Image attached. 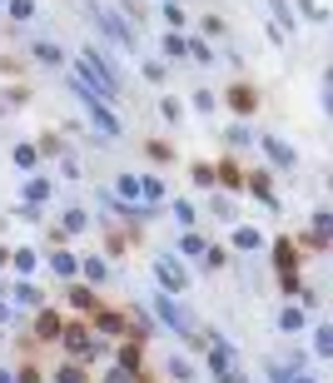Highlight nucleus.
<instances>
[{"label":"nucleus","instance_id":"nucleus-25","mask_svg":"<svg viewBox=\"0 0 333 383\" xmlns=\"http://www.w3.org/2000/svg\"><path fill=\"white\" fill-rule=\"evenodd\" d=\"M55 383H85V368L80 363H65L60 373H55Z\"/></svg>","mask_w":333,"mask_h":383},{"label":"nucleus","instance_id":"nucleus-44","mask_svg":"<svg viewBox=\"0 0 333 383\" xmlns=\"http://www.w3.org/2000/svg\"><path fill=\"white\" fill-rule=\"evenodd\" d=\"M0 115H6V100H0Z\"/></svg>","mask_w":333,"mask_h":383},{"label":"nucleus","instance_id":"nucleus-16","mask_svg":"<svg viewBox=\"0 0 333 383\" xmlns=\"http://www.w3.org/2000/svg\"><path fill=\"white\" fill-rule=\"evenodd\" d=\"M50 269L60 274V279H75L80 274V264H75V254H50Z\"/></svg>","mask_w":333,"mask_h":383},{"label":"nucleus","instance_id":"nucleus-36","mask_svg":"<svg viewBox=\"0 0 333 383\" xmlns=\"http://www.w3.org/2000/svg\"><path fill=\"white\" fill-rule=\"evenodd\" d=\"M269 378H273V383H294V378H299V373H289V368H284V363H269Z\"/></svg>","mask_w":333,"mask_h":383},{"label":"nucleus","instance_id":"nucleus-2","mask_svg":"<svg viewBox=\"0 0 333 383\" xmlns=\"http://www.w3.org/2000/svg\"><path fill=\"white\" fill-rule=\"evenodd\" d=\"M90 11H95V6H90ZM95 20H100V30H104L109 40H115L120 50H130V55H135V30H130V25L115 15V11H95Z\"/></svg>","mask_w":333,"mask_h":383},{"label":"nucleus","instance_id":"nucleus-39","mask_svg":"<svg viewBox=\"0 0 333 383\" xmlns=\"http://www.w3.org/2000/svg\"><path fill=\"white\" fill-rule=\"evenodd\" d=\"M60 149H65V145H60V140H55V135H45V140H40V149H35V154H60Z\"/></svg>","mask_w":333,"mask_h":383},{"label":"nucleus","instance_id":"nucleus-3","mask_svg":"<svg viewBox=\"0 0 333 383\" xmlns=\"http://www.w3.org/2000/svg\"><path fill=\"white\" fill-rule=\"evenodd\" d=\"M259 145H264V154H269L273 164H279V170H294V164H299V154H294V145H284L279 135H259Z\"/></svg>","mask_w":333,"mask_h":383},{"label":"nucleus","instance_id":"nucleus-37","mask_svg":"<svg viewBox=\"0 0 333 383\" xmlns=\"http://www.w3.org/2000/svg\"><path fill=\"white\" fill-rule=\"evenodd\" d=\"M15 269H20V274L35 269V249H15Z\"/></svg>","mask_w":333,"mask_h":383},{"label":"nucleus","instance_id":"nucleus-20","mask_svg":"<svg viewBox=\"0 0 333 383\" xmlns=\"http://www.w3.org/2000/svg\"><path fill=\"white\" fill-rule=\"evenodd\" d=\"M11 299H15V304H40V289H35V284H25V279H20V284H15V289H11Z\"/></svg>","mask_w":333,"mask_h":383},{"label":"nucleus","instance_id":"nucleus-38","mask_svg":"<svg viewBox=\"0 0 333 383\" xmlns=\"http://www.w3.org/2000/svg\"><path fill=\"white\" fill-rule=\"evenodd\" d=\"M164 20H170V30H179L184 25V11L179 6H164Z\"/></svg>","mask_w":333,"mask_h":383},{"label":"nucleus","instance_id":"nucleus-33","mask_svg":"<svg viewBox=\"0 0 333 383\" xmlns=\"http://www.w3.org/2000/svg\"><path fill=\"white\" fill-rule=\"evenodd\" d=\"M115 189H120L125 199H135V194H140V175H120V184H115Z\"/></svg>","mask_w":333,"mask_h":383},{"label":"nucleus","instance_id":"nucleus-18","mask_svg":"<svg viewBox=\"0 0 333 383\" xmlns=\"http://www.w3.org/2000/svg\"><path fill=\"white\" fill-rule=\"evenodd\" d=\"M164 373H170L175 383H194V368H189V358H170V363H164Z\"/></svg>","mask_w":333,"mask_h":383},{"label":"nucleus","instance_id":"nucleus-19","mask_svg":"<svg viewBox=\"0 0 333 383\" xmlns=\"http://www.w3.org/2000/svg\"><path fill=\"white\" fill-rule=\"evenodd\" d=\"M50 199V180H25V204H40Z\"/></svg>","mask_w":333,"mask_h":383},{"label":"nucleus","instance_id":"nucleus-4","mask_svg":"<svg viewBox=\"0 0 333 383\" xmlns=\"http://www.w3.org/2000/svg\"><path fill=\"white\" fill-rule=\"evenodd\" d=\"M60 339H65V349H70L75 358H90V354L100 349V344L90 339V328H65V334H60Z\"/></svg>","mask_w":333,"mask_h":383},{"label":"nucleus","instance_id":"nucleus-5","mask_svg":"<svg viewBox=\"0 0 333 383\" xmlns=\"http://www.w3.org/2000/svg\"><path fill=\"white\" fill-rule=\"evenodd\" d=\"M273 259H279V274H294L299 269V244L294 239H279V244H273Z\"/></svg>","mask_w":333,"mask_h":383},{"label":"nucleus","instance_id":"nucleus-8","mask_svg":"<svg viewBox=\"0 0 333 383\" xmlns=\"http://www.w3.org/2000/svg\"><path fill=\"white\" fill-rule=\"evenodd\" d=\"M328 229H333V214L328 209H313V249L328 244Z\"/></svg>","mask_w":333,"mask_h":383},{"label":"nucleus","instance_id":"nucleus-43","mask_svg":"<svg viewBox=\"0 0 333 383\" xmlns=\"http://www.w3.org/2000/svg\"><path fill=\"white\" fill-rule=\"evenodd\" d=\"M0 383H15V378H11V368H0Z\"/></svg>","mask_w":333,"mask_h":383},{"label":"nucleus","instance_id":"nucleus-23","mask_svg":"<svg viewBox=\"0 0 333 383\" xmlns=\"http://www.w3.org/2000/svg\"><path fill=\"white\" fill-rule=\"evenodd\" d=\"M15 20H35V0H6Z\"/></svg>","mask_w":333,"mask_h":383},{"label":"nucleus","instance_id":"nucleus-12","mask_svg":"<svg viewBox=\"0 0 333 383\" xmlns=\"http://www.w3.org/2000/svg\"><path fill=\"white\" fill-rule=\"evenodd\" d=\"M184 55L194 65H214V50H209V40H184Z\"/></svg>","mask_w":333,"mask_h":383},{"label":"nucleus","instance_id":"nucleus-42","mask_svg":"<svg viewBox=\"0 0 333 383\" xmlns=\"http://www.w3.org/2000/svg\"><path fill=\"white\" fill-rule=\"evenodd\" d=\"M11 318H15V309H11L6 299H0V323H11Z\"/></svg>","mask_w":333,"mask_h":383},{"label":"nucleus","instance_id":"nucleus-17","mask_svg":"<svg viewBox=\"0 0 333 383\" xmlns=\"http://www.w3.org/2000/svg\"><path fill=\"white\" fill-rule=\"evenodd\" d=\"M313 354H318V358H328V354H333V328H328V323H318V328H313Z\"/></svg>","mask_w":333,"mask_h":383},{"label":"nucleus","instance_id":"nucleus-24","mask_svg":"<svg viewBox=\"0 0 333 383\" xmlns=\"http://www.w3.org/2000/svg\"><path fill=\"white\" fill-rule=\"evenodd\" d=\"M90 224V219H85V209H65V234H80Z\"/></svg>","mask_w":333,"mask_h":383},{"label":"nucleus","instance_id":"nucleus-29","mask_svg":"<svg viewBox=\"0 0 333 383\" xmlns=\"http://www.w3.org/2000/svg\"><path fill=\"white\" fill-rule=\"evenodd\" d=\"M209 214H214V219H234V204L219 194V199H209Z\"/></svg>","mask_w":333,"mask_h":383},{"label":"nucleus","instance_id":"nucleus-15","mask_svg":"<svg viewBox=\"0 0 333 383\" xmlns=\"http://www.w3.org/2000/svg\"><path fill=\"white\" fill-rule=\"evenodd\" d=\"M60 334H65V323H60V314H50V309H45V314H40V339L50 344V339H60Z\"/></svg>","mask_w":333,"mask_h":383},{"label":"nucleus","instance_id":"nucleus-35","mask_svg":"<svg viewBox=\"0 0 333 383\" xmlns=\"http://www.w3.org/2000/svg\"><path fill=\"white\" fill-rule=\"evenodd\" d=\"M15 164H20V170H30V164H35V145H15Z\"/></svg>","mask_w":333,"mask_h":383},{"label":"nucleus","instance_id":"nucleus-27","mask_svg":"<svg viewBox=\"0 0 333 383\" xmlns=\"http://www.w3.org/2000/svg\"><path fill=\"white\" fill-rule=\"evenodd\" d=\"M140 194H144V199H164V184H159L154 175H144V180H140Z\"/></svg>","mask_w":333,"mask_h":383},{"label":"nucleus","instance_id":"nucleus-1","mask_svg":"<svg viewBox=\"0 0 333 383\" xmlns=\"http://www.w3.org/2000/svg\"><path fill=\"white\" fill-rule=\"evenodd\" d=\"M154 274H159L164 294H184V289H189V269H184L179 259H170V254H159V259H154Z\"/></svg>","mask_w":333,"mask_h":383},{"label":"nucleus","instance_id":"nucleus-31","mask_svg":"<svg viewBox=\"0 0 333 383\" xmlns=\"http://www.w3.org/2000/svg\"><path fill=\"white\" fill-rule=\"evenodd\" d=\"M100 328L104 334H125V318L120 314H100Z\"/></svg>","mask_w":333,"mask_h":383},{"label":"nucleus","instance_id":"nucleus-45","mask_svg":"<svg viewBox=\"0 0 333 383\" xmlns=\"http://www.w3.org/2000/svg\"><path fill=\"white\" fill-rule=\"evenodd\" d=\"M170 6H179V0H170Z\"/></svg>","mask_w":333,"mask_h":383},{"label":"nucleus","instance_id":"nucleus-10","mask_svg":"<svg viewBox=\"0 0 333 383\" xmlns=\"http://www.w3.org/2000/svg\"><path fill=\"white\" fill-rule=\"evenodd\" d=\"M249 189H254V194H259V199H264L269 209H273V204H279V199H273V184H269V170H254V180H249Z\"/></svg>","mask_w":333,"mask_h":383},{"label":"nucleus","instance_id":"nucleus-9","mask_svg":"<svg viewBox=\"0 0 333 383\" xmlns=\"http://www.w3.org/2000/svg\"><path fill=\"white\" fill-rule=\"evenodd\" d=\"M214 184L239 189V184H244V170H239V164H219V170H214Z\"/></svg>","mask_w":333,"mask_h":383},{"label":"nucleus","instance_id":"nucleus-30","mask_svg":"<svg viewBox=\"0 0 333 383\" xmlns=\"http://www.w3.org/2000/svg\"><path fill=\"white\" fill-rule=\"evenodd\" d=\"M194 184L199 189H214V164H194Z\"/></svg>","mask_w":333,"mask_h":383},{"label":"nucleus","instance_id":"nucleus-41","mask_svg":"<svg viewBox=\"0 0 333 383\" xmlns=\"http://www.w3.org/2000/svg\"><path fill=\"white\" fill-rule=\"evenodd\" d=\"M299 6H304V15H308V20H323V11H318V0H299Z\"/></svg>","mask_w":333,"mask_h":383},{"label":"nucleus","instance_id":"nucleus-6","mask_svg":"<svg viewBox=\"0 0 333 383\" xmlns=\"http://www.w3.org/2000/svg\"><path fill=\"white\" fill-rule=\"evenodd\" d=\"M229 105L239 109V115H249V109H259V90L254 85H234L229 90Z\"/></svg>","mask_w":333,"mask_h":383},{"label":"nucleus","instance_id":"nucleus-14","mask_svg":"<svg viewBox=\"0 0 333 383\" xmlns=\"http://www.w3.org/2000/svg\"><path fill=\"white\" fill-rule=\"evenodd\" d=\"M35 60H40V65H60V60H65V50L55 45V40H40V45H35Z\"/></svg>","mask_w":333,"mask_h":383},{"label":"nucleus","instance_id":"nucleus-7","mask_svg":"<svg viewBox=\"0 0 333 383\" xmlns=\"http://www.w3.org/2000/svg\"><path fill=\"white\" fill-rule=\"evenodd\" d=\"M304 323H308V318H304L299 304H284V309H279V328H284V334H304Z\"/></svg>","mask_w":333,"mask_h":383},{"label":"nucleus","instance_id":"nucleus-32","mask_svg":"<svg viewBox=\"0 0 333 383\" xmlns=\"http://www.w3.org/2000/svg\"><path fill=\"white\" fill-rule=\"evenodd\" d=\"M214 105H219V95H214V90H194V109H204V115H209Z\"/></svg>","mask_w":333,"mask_h":383},{"label":"nucleus","instance_id":"nucleus-11","mask_svg":"<svg viewBox=\"0 0 333 383\" xmlns=\"http://www.w3.org/2000/svg\"><path fill=\"white\" fill-rule=\"evenodd\" d=\"M234 244H239V249H254V254H259V249H264V234H259L254 224H239V229H234Z\"/></svg>","mask_w":333,"mask_h":383},{"label":"nucleus","instance_id":"nucleus-40","mask_svg":"<svg viewBox=\"0 0 333 383\" xmlns=\"http://www.w3.org/2000/svg\"><path fill=\"white\" fill-rule=\"evenodd\" d=\"M249 140H254V135H249L244 125H234V130H229V145H249Z\"/></svg>","mask_w":333,"mask_h":383},{"label":"nucleus","instance_id":"nucleus-13","mask_svg":"<svg viewBox=\"0 0 333 383\" xmlns=\"http://www.w3.org/2000/svg\"><path fill=\"white\" fill-rule=\"evenodd\" d=\"M80 274H85V279H90V284H104V279H109V264H104V259H95V254H90V259H85V264H80Z\"/></svg>","mask_w":333,"mask_h":383},{"label":"nucleus","instance_id":"nucleus-26","mask_svg":"<svg viewBox=\"0 0 333 383\" xmlns=\"http://www.w3.org/2000/svg\"><path fill=\"white\" fill-rule=\"evenodd\" d=\"M164 55H170V60H184V40L170 30V35H164Z\"/></svg>","mask_w":333,"mask_h":383},{"label":"nucleus","instance_id":"nucleus-21","mask_svg":"<svg viewBox=\"0 0 333 383\" xmlns=\"http://www.w3.org/2000/svg\"><path fill=\"white\" fill-rule=\"evenodd\" d=\"M175 219H179L184 229H194V219H199V214H194V204H189V199H175Z\"/></svg>","mask_w":333,"mask_h":383},{"label":"nucleus","instance_id":"nucleus-28","mask_svg":"<svg viewBox=\"0 0 333 383\" xmlns=\"http://www.w3.org/2000/svg\"><path fill=\"white\" fill-rule=\"evenodd\" d=\"M70 304H75V309H95V294H90L85 284H75V289H70Z\"/></svg>","mask_w":333,"mask_h":383},{"label":"nucleus","instance_id":"nucleus-34","mask_svg":"<svg viewBox=\"0 0 333 383\" xmlns=\"http://www.w3.org/2000/svg\"><path fill=\"white\" fill-rule=\"evenodd\" d=\"M179 249H184V254H194V259H204V249H209V244H204L199 234H184V244H179Z\"/></svg>","mask_w":333,"mask_h":383},{"label":"nucleus","instance_id":"nucleus-22","mask_svg":"<svg viewBox=\"0 0 333 383\" xmlns=\"http://www.w3.org/2000/svg\"><path fill=\"white\" fill-rule=\"evenodd\" d=\"M273 15H279V30H294V11H289V0H269Z\"/></svg>","mask_w":333,"mask_h":383}]
</instances>
